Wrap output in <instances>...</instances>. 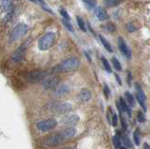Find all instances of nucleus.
Here are the masks:
<instances>
[{
	"mask_svg": "<svg viewBox=\"0 0 150 149\" xmlns=\"http://www.w3.org/2000/svg\"><path fill=\"white\" fill-rule=\"evenodd\" d=\"M92 97V95H91V92L89 91L88 89H82L81 91H80L79 93V99L81 101L83 102H87L91 100Z\"/></svg>",
	"mask_w": 150,
	"mask_h": 149,
	"instance_id": "nucleus-16",
	"label": "nucleus"
},
{
	"mask_svg": "<svg viewBox=\"0 0 150 149\" xmlns=\"http://www.w3.org/2000/svg\"><path fill=\"white\" fill-rule=\"evenodd\" d=\"M95 13H96V16H97L98 19L100 21H101V22L106 21V20L109 19V15H108L107 11L100 6H98V7L96 8Z\"/></svg>",
	"mask_w": 150,
	"mask_h": 149,
	"instance_id": "nucleus-14",
	"label": "nucleus"
},
{
	"mask_svg": "<svg viewBox=\"0 0 150 149\" xmlns=\"http://www.w3.org/2000/svg\"><path fill=\"white\" fill-rule=\"evenodd\" d=\"M29 1H31V2H33V3H36V2H37V0H29Z\"/></svg>",
	"mask_w": 150,
	"mask_h": 149,
	"instance_id": "nucleus-40",
	"label": "nucleus"
},
{
	"mask_svg": "<svg viewBox=\"0 0 150 149\" xmlns=\"http://www.w3.org/2000/svg\"><path fill=\"white\" fill-rule=\"evenodd\" d=\"M118 103L120 105V108H121L122 112H123V113H126L129 116H131V108L128 104H127V102L125 101V100L123 99V97H119Z\"/></svg>",
	"mask_w": 150,
	"mask_h": 149,
	"instance_id": "nucleus-17",
	"label": "nucleus"
},
{
	"mask_svg": "<svg viewBox=\"0 0 150 149\" xmlns=\"http://www.w3.org/2000/svg\"><path fill=\"white\" fill-rule=\"evenodd\" d=\"M71 138V132L68 129H65L58 132H54L53 134L49 135L44 139V144L50 147H55L60 145L61 143H65Z\"/></svg>",
	"mask_w": 150,
	"mask_h": 149,
	"instance_id": "nucleus-1",
	"label": "nucleus"
},
{
	"mask_svg": "<svg viewBox=\"0 0 150 149\" xmlns=\"http://www.w3.org/2000/svg\"><path fill=\"white\" fill-rule=\"evenodd\" d=\"M112 143H114V146L116 149H118L121 146V136L119 135V132H117L112 138Z\"/></svg>",
	"mask_w": 150,
	"mask_h": 149,
	"instance_id": "nucleus-21",
	"label": "nucleus"
},
{
	"mask_svg": "<svg viewBox=\"0 0 150 149\" xmlns=\"http://www.w3.org/2000/svg\"><path fill=\"white\" fill-rule=\"evenodd\" d=\"M144 149H149V145H148V143H144Z\"/></svg>",
	"mask_w": 150,
	"mask_h": 149,
	"instance_id": "nucleus-38",
	"label": "nucleus"
},
{
	"mask_svg": "<svg viewBox=\"0 0 150 149\" xmlns=\"http://www.w3.org/2000/svg\"><path fill=\"white\" fill-rule=\"evenodd\" d=\"M112 64L114 66V68L117 71H122V66H121V63L119 62V60L117 59L116 57H112Z\"/></svg>",
	"mask_w": 150,
	"mask_h": 149,
	"instance_id": "nucleus-22",
	"label": "nucleus"
},
{
	"mask_svg": "<svg viewBox=\"0 0 150 149\" xmlns=\"http://www.w3.org/2000/svg\"><path fill=\"white\" fill-rule=\"evenodd\" d=\"M63 149H76L75 147H72V146H69V147H65V148H63Z\"/></svg>",
	"mask_w": 150,
	"mask_h": 149,
	"instance_id": "nucleus-39",
	"label": "nucleus"
},
{
	"mask_svg": "<svg viewBox=\"0 0 150 149\" xmlns=\"http://www.w3.org/2000/svg\"><path fill=\"white\" fill-rule=\"evenodd\" d=\"M107 120L112 127H116L117 126V115L111 107H109L107 110Z\"/></svg>",
	"mask_w": 150,
	"mask_h": 149,
	"instance_id": "nucleus-13",
	"label": "nucleus"
},
{
	"mask_svg": "<svg viewBox=\"0 0 150 149\" xmlns=\"http://www.w3.org/2000/svg\"><path fill=\"white\" fill-rule=\"evenodd\" d=\"M59 13H60V15L63 17V19H65V20H67V21H69V22H70V16H69V14L68 13V11H66L65 8H59Z\"/></svg>",
	"mask_w": 150,
	"mask_h": 149,
	"instance_id": "nucleus-29",
	"label": "nucleus"
},
{
	"mask_svg": "<svg viewBox=\"0 0 150 149\" xmlns=\"http://www.w3.org/2000/svg\"><path fill=\"white\" fill-rule=\"evenodd\" d=\"M54 93L58 96L66 95V94H68V93H69V88L66 85H58L55 88Z\"/></svg>",
	"mask_w": 150,
	"mask_h": 149,
	"instance_id": "nucleus-18",
	"label": "nucleus"
},
{
	"mask_svg": "<svg viewBox=\"0 0 150 149\" xmlns=\"http://www.w3.org/2000/svg\"><path fill=\"white\" fill-rule=\"evenodd\" d=\"M57 126V121L54 118H49V119H45L42 120L40 122H39L37 124V129L40 130V131H49V130L54 129V128H56Z\"/></svg>",
	"mask_w": 150,
	"mask_h": 149,
	"instance_id": "nucleus-6",
	"label": "nucleus"
},
{
	"mask_svg": "<svg viewBox=\"0 0 150 149\" xmlns=\"http://www.w3.org/2000/svg\"><path fill=\"white\" fill-rule=\"evenodd\" d=\"M80 66V61L76 57H69L65 59L57 66H55L51 69L52 72H68L77 69Z\"/></svg>",
	"mask_w": 150,
	"mask_h": 149,
	"instance_id": "nucleus-2",
	"label": "nucleus"
},
{
	"mask_svg": "<svg viewBox=\"0 0 150 149\" xmlns=\"http://www.w3.org/2000/svg\"><path fill=\"white\" fill-rule=\"evenodd\" d=\"M104 27L106 28V30H107V31H109V32H114V31L115 30V25H112V24H111V23H109V24H107Z\"/></svg>",
	"mask_w": 150,
	"mask_h": 149,
	"instance_id": "nucleus-33",
	"label": "nucleus"
},
{
	"mask_svg": "<svg viewBox=\"0 0 150 149\" xmlns=\"http://www.w3.org/2000/svg\"><path fill=\"white\" fill-rule=\"evenodd\" d=\"M127 30L129 32H134L136 31V27L132 25V23H129V24L127 25Z\"/></svg>",
	"mask_w": 150,
	"mask_h": 149,
	"instance_id": "nucleus-34",
	"label": "nucleus"
},
{
	"mask_svg": "<svg viewBox=\"0 0 150 149\" xmlns=\"http://www.w3.org/2000/svg\"><path fill=\"white\" fill-rule=\"evenodd\" d=\"M84 4H86V8H87V10H89V11L94 10L95 7H97L96 0H86V1H84Z\"/></svg>",
	"mask_w": 150,
	"mask_h": 149,
	"instance_id": "nucleus-23",
	"label": "nucleus"
},
{
	"mask_svg": "<svg viewBox=\"0 0 150 149\" xmlns=\"http://www.w3.org/2000/svg\"><path fill=\"white\" fill-rule=\"evenodd\" d=\"M83 2H84V1H86V0H83Z\"/></svg>",
	"mask_w": 150,
	"mask_h": 149,
	"instance_id": "nucleus-42",
	"label": "nucleus"
},
{
	"mask_svg": "<svg viewBox=\"0 0 150 149\" xmlns=\"http://www.w3.org/2000/svg\"><path fill=\"white\" fill-rule=\"evenodd\" d=\"M79 120H80V117L77 114H69V115L65 116L62 119V124L68 128H71L78 123Z\"/></svg>",
	"mask_w": 150,
	"mask_h": 149,
	"instance_id": "nucleus-12",
	"label": "nucleus"
},
{
	"mask_svg": "<svg viewBox=\"0 0 150 149\" xmlns=\"http://www.w3.org/2000/svg\"><path fill=\"white\" fill-rule=\"evenodd\" d=\"M98 38H100V41H101L102 45L104 46V48L108 51V52L112 53V46H111V44H110L109 41H108V40L104 38V37L101 36V35H98Z\"/></svg>",
	"mask_w": 150,
	"mask_h": 149,
	"instance_id": "nucleus-20",
	"label": "nucleus"
},
{
	"mask_svg": "<svg viewBox=\"0 0 150 149\" xmlns=\"http://www.w3.org/2000/svg\"><path fill=\"white\" fill-rule=\"evenodd\" d=\"M125 101L127 102V104H128L129 107H134L135 106V99L134 97L132 96L130 92H125Z\"/></svg>",
	"mask_w": 150,
	"mask_h": 149,
	"instance_id": "nucleus-19",
	"label": "nucleus"
},
{
	"mask_svg": "<svg viewBox=\"0 0 150 149\" xmlns=\"http://www.w3.org/2000/svg\"><path fill=\"white\" fill-rule=\"evenodd\" d=\"M135 89H136V97H137V100L139 102V104L141 105V107L144 109V112H145L146 111V104H145V102H146V96H145L142 87H141L138 83H136Z\"/></svg>",
	"mask_w": 150,
	"mask_h": 149,
	"instance_id": "nucleus-8",
	"label": "nucleus"
},
{
	"mask_svg": "<svg viewBox=\"0 0 150 149\" xmlns=\"http://www.w3.org/2000/svg\"><path fill=\"white\" fill-rule=\"evenodd\" d=\"M103 92H104L105 97L108 99L110 96V89H109V86H108L106 83H104V85H103Z\"/></svg>",
	"mask_w": 150,
	"mask_h": 149,
	"instance_id": "nucleus-32",
	"label": "nucleus"
},
{
	"mask_svg": "<svg viewBox=\"0 0 150 149\" xmlns=\"http://www.w3.org/2000/svg\"><path fill=\"white\" fill-rule=\"evenodd\" d=\"M26 47V44H23L14 52V54H12V61L14 63H20L23 61V59L25 58V55Z\"/></svg>",
	"mask_w": 150,
	"mask_h": 149,
	"instance_id": "nucleus-9",
	"label": "nucleus"
},
{
	"mask_svg": "<svg viewBox=\"0 0 150 149\" xmlns=\"http://www.w3.org/2000/svg\"><path fill=\"white\" fill-rule=\"evenodd\" d=\"M61 22H62V24L64 25V26L67 28L69 31H70V32H73V26H72V25L70 24V22L69 21H67V20H65V19H62L61 20Z\"/></svg>",
	"mask_w": 150,
	"mask_h": 149,
	"instance_id": "nucleus-30",
	"label": "nucleus"
},
{
	"mask_svg": "<svg viewBox=\"0 0 150 149\" xmlns=\"http://www.w3.org/2000/svg\"><path fill=\"white\" fill-rule=\"evenodd\" d=\"M121 143H123L127 147H129V148L132 147V144H131V143H130V140L127 137V135H125V134H123L121 136Z\"/></svg>",
	"mask_w": 150,
	"mask_h": 149,
	"instance_id": "nucleus-28",
	"label": "nucleus"
},
{
	"mask_svg": "<svg viewBox=\"0 0 150 149\" xmlns=\"http://www.w3.org/2000/svg\"><path fill=\"white\" fill-rule=\"evenodd\" d=\"M28 25L25 24H18L14 28L12 29L11 33V40L15 41L22 39L23 36H25L28 32Z\"/></svg>",
	"mask_w": 150,
	"mask_h": 149,
	"instance_id": "nucleus-5",
	"label": "nucleus"
},
{
	"mask_svg": "<svg viewBox=\"0 0 150 149\" xmlns=\"http://www.w3.org/2000/svg\"><path fill=\"white\" fill-rule=\"evenodd\" d=\"M137 120L139 121L140 123H144V121H145V116H144L143 112H138V114H137Z\"/></svg>",
	"mask_w": 150,
	"mask_h": 149,
	"instance_id": "nucleus-31",
	"label": "nucleus"
},
{
	"mask_svg": "<svg viewBox=\"0 0 150 149\" xmlns=\"http://www.w3.org/2000/svg\"><path fill=\"white\" fill-rule=\"evenodd\" d=\"M51 72V71H33L27 72L25 75V78L26 79L27 82L36 83L43 81Z\"/></svg>",
	"mask_w": 150,
	"mask_h": 149,
	"instance_id": "nucleus-3",
	"label": "nucleus"
},
{
	"mask_svg": "<svg viewBox=\"0 0 150 149\" xmlns=\"http://www.w3.org/2000/svg\"><path fill=\"white\" fill-rule=\"evenodd\" d=\"M133 140L136 145H140L141 143V134H140V129H136L133 132Z\"/></svg>",
	"mask_w": 150,
	"mask_h": 149,
	"instance_id": "nucleus-26",
	"label": "nucleus"
},
{
	"mask_svg": "<svg viewBox=\"0 0 150 149\" xmlns=\"http://www.w3.org/2000/svg\"><path fill=\"white\" fill-rule=\"evenodd\" d=\"M42 10H43V11H45L46 12H49L50 13V14H52V15H54V12L53 11H52L51 10H50V8H45V6H42Z\"/></svg>",
	"mask_w": 150,
	"mask_h": 149,
	"instance_id": "nucleus-36",
	"label": "nucleus"
},
{
	"mask_svg": "<svg viewBox=\"0 0 150 149\" xmlns=\"http://www.w3.org/2000/svg\"><path fill=\"white\" fill-rule=\"evenodd\" d=\"M115 77H116V80H117V82H118V83L119 85H122V83H121V80L119 79V77H118V75L117 74H115Z\"/></svg>",
	"mask_w": 150,
	"mask_h": 149,
	"instance_id": "nucleus-37",
	"label": "nucleus"
},
{
	"mask_svg": "<svg viewBox=\"0 0 150 149\" xmlns=\"http://www.w3.org/2000/svg\"><path fill=\"white\" fill-rule=\"evenodd\" d=\"M76 20H77V24L80 27V29L83 32H86V23H84L83 18H81L80 16H77L76 17Z\"/></svg>",
	"mask_w": 150,
	"mask_h": 149,
	"instance_id": "nucleus-24",
	"label": "nucleus"
},
{
	"mask_svg": "<svg viewBox=\"0 0 150 149\" xmlns=\"http://www.w3.org/2000/svg\"><path fill=\"white\" fill-rule=\"evenodd\" d=\"M127 83H128V85H131V83H132V76H131V72L128 71V77H127Z\"/></svg>",
	"mask_w": 150,
	"mask_h": 149,
	"instance_id": "nucleus-35",
	"label": "nucleus"
},
{
	"mask_svg": "<svg viewBox=\"0 0 150 149\" xmlns=\"http://www.w3.org/2000/svg\"><path fill=\"white\" fill-rule=\"evenodd\" d=\"M59 85V80L56 77H51L46 79L42 83V88L44 90H54Z\"/></svg>",
	"mask_w": 150,
	"mask_h": 149,
	"instance_id": "nucleus-10",
	"label": "nucleus"
},
{
	"mask_svg": "<svg viewBox=\"0 0 150 149\" xmlns=\"http://www.w3.org/2000/svg\"><path fill=\"white\" fill-rule=\"evenodd\" d=\"M117 44H118V48L120 50V52L123 54L127 58L130 59L131 58V51L129 48L128 44L126 43V41L123 38L119 37L118 40H117Z\"/></svg>",
	"mask_w": 150,
	"mask_h": 149,
	"instance_id": "nucleus-11",
	"label": "nucleus"
},
{
	"mask_svg": "<svg viewBox=\"0 0 150 149\" xmlns=\"http://www.w3.org/2000/svg\"><path fill=\"white\" fill-rule=\"evenodd\" d=\"M121 1L122 0H104V3L106 6L112 8V7H115L117 5H119Z\"/></svg>",
	"mask_w": 150,
	"mask_h": 149,
	"instance_id": "nucleus-27",
	"label": "nucleus"
},
{
	"mask_svg": "<svg viewBox=\"0 0 150 149\" xmlns=\"http://www.w3.org/2000/svg\"><path fill=\"white\" fill-rule=\"evenodd\" d=\"M54 40H55V34L54 32H47L46 34H44L39 40V42H38L39 49L41 51L49 50L53 46Z\"/></svg>",
	"mask_w": 150,
	"mask_h": 149,
	"instance_id": "nucleus-4",
	"label": "nucleus"
},
{
	"mask_svg": "<svg viewBox=\"0 0 150 149\" xmlns=\"http://www.w3.org/2000/svg\"><path fill=\"white\" fill-rule=\"evenodd\" d=\"M1 6L5 12H13V0H1Z\"/></svg>",
	"mask_w": 150,
	"mask_h": 149,
	"instance_id": "nucleus-15",
	"label": "nucleus"
},
{
	"mask_svg": "<svg viewBox=\"0 0 150 149\" xmlns=\"http://www.w3.org/2000/svg\"><path fill=\"white\" fill-rule=\"evenodd\" d=\"M118 149H126V147H123V146H120Z\"/></svg>",
	"mask_w": 150,
	"mask_h": 149,
	"instance_id": "nucleus-41",
	"label": "nucleus"
},
{
	"mask_svg": "<svg viewBox=\"0 0 150 149\" xmlns=\"http://www.w3.org/2000/svg\"><path fill=\"white\" fill-rule=\"evenodd\" d=\"M101 62H102V65H103V67H104V68H105V71H107V72H109V73H111L112 72V68H111V65H110V63H109V61L105 58V57H101Z\"/></svg>",
	"mask_w": 150,
	"mask_h": 149,
	"instance_id": "nucleus-25",
	"label": "nucleus"
},
{
	"mask_svg": "<svg viewBox=\"0 0 150 149\" xmlns=\"http://www.w3.org/2000/svg\"><path fill=\"white\" fill-rule=\"evenodd\" d=\"M52 111H54V113L58 114H69L72 111V105L68 102H59V103L54 104Z\"/></svg>",
	"mask_w": 150,
	"mask_h": 149,
	"instance_id": "nucleus-7",
	"label": "nucleus"
}]
</instances>
